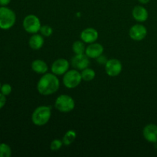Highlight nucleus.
Returning a JSON list of instances; mask_svg holds the SVG:
<instances>
[{
    "mask_svg": "<svg viewBox=\"0 0 157 157\" xmlns=\"http://www.w3.org/2000/svg\"><path fill=\"white\" fill-rule=\"evenodd\" d=\"M63 145H64V144H63L62 140L58 139H55L54 140H52V143H51L50 149L54 152L58 151V150H59L62 147Z\"/></svg>",
    "mask_w": 157,
    "mask_h": 157,
    "instance_id": "obj_21",
    "label": "nucleus"
},
{
    "mask_svg": "<svg viewBox=\"0 0 157 157\" xmlns=\"http://www.w3.org/2000/svg\"><path fill=\"white\" fill-rule=\"evenodd\" d=\"M52 117V109L48 106L38 107L32 114V121L35 125L41 127L50 121Z\"/></svg>",
    "mask_w": 157,
    "mask_h": 157,
    "instance_id": "obj_2",
    "label": "nucleus"
},
{
    "mask_svg": "<svg viewBox=\"0 0 157 157\" xmlns=\"http://www.w3.org/2000/svg\"><path fill=\"white\" fill-rule=\"evenodd\" d=\"M60 87V81L53 73H45L42 75L37 84V90L40 94L48 96L58 91Z\"/></svg>",
    "mask_w": 157,
    "mask_h": 157,
    "instance_id": "obj_1",
    "label": "nucleus"
},
{
    "mask_svg": "<svg viewBox=\"0 0 157 157\" xmlns=\"http://www.w3.org/2000/svg\"><path fill=\"white\" fill-rule=\"evenodd\" d=\"M0 7H1V6H0Z\"/></svg>",
    "mask_w": 157,
    "mask_h": 157,
    "instance_id": "obj_29",
    "label": "nucleus"
},
{
    "mask_svg": "<svg viewBox=\"0 0 157 157\" xmlns=\"http://www.w3.org/2000/svg\"><path fill=\"white\" fill-rule=\"evenodd\" d=\"M96 60H97V62H98L99 64H101V65H104V64L105 65L106 63H107V61H108L107 57L104 56V55H100L98 58H96Z\"/></svg>",
    "mask_w": 157,
    "mask_h": 157,
    "instance_id": "obj_24",
    "label": "nucleus"
},
{
    "mask_svg": "<svg viewBox=\"0 0 157 157\" xmlns=\"http://www.w3.org/2000/svg\"><path fill=\"white\" fill-rule=\"evenodd\" d=\"M105 71L110 77L118 76L121 73L123 69L122 63L116 58H112L107 61L105 65Z\"/></svg>",
    "mask_w": 157,
    "mask_h": 157,
    "instance_id": "obj_7",
    "label": "nucleus"
},
{
    "mask_svg": "<svg viewBox=\"0 0 157 157\" xmlns=\"http://www.w3.org/2000/svg\"><path fill=\"white\" fill-rule=\"evenodd\" d=\"M29 47L33 50H39L44 45V38L41 35L33 34L29 38Z\"/></svg>",
    "mask_w": 157,
    "mask_h": 157,
    "instance_id": "obj_15",
    "label": "nucleus"
},
{
    "mask_svg": "<svg viewBox=\"0 0 157 157\" xmlns=\"http://www.w3.org/2000/svg\"><path fill=\"white\" fill-rule=\"evenodd\" d=\"M1 86H2V84H1V82H0V89H1Z\"/></svg>",
    "mask_w": 157,
    "mask_h": 157,
    "instance_id": "obj_28",
    "label": "nucleus"
},
{
    "mask_svg": "<svg viewBox=\"0 0 157 157\" xmlns=\"http://www.w3.org/2000/svg\"><path fill=\"white\" fill-rule=\"evenodd\" d=\"M150 0H138V2H139L140 3H141V4H147V3L150 2Z\"/></svg>",
    "mask_w": 157,
    "mask_h": 157,
    "instance_id": "obj_27",
    "label": "nucleus"
},
{
    "mask_svg": "<svg viewBox=\"0 0 157 157\" xmlns=\"http://www.w3.org/2000/svg\"><path fill=\"white\" fill-rule=\"evenodd\" d=\"M55 107L60 112L68 113L75 109V102L69 95L61 94L57 98L55 102Z\"/></svg>",
    "mask_w": 157,
    "mask_h": 157,
    "instance_id": "obj_4",
    "label": "nucleus"
},
{
    "mask_svg": "<svg viewBox=\"0 0 157 157\" xmlns=\"http://www.w3.org/2000/svg\"><path fill=\"white\" fill-rule=\"evenodd\" d=\"M82 81L81 74L76 69L67 71L63 77V84L67 88H75Z\"/></svg>",
    "mask_w": 157,
    "mask_h": 157,
    "instance_id": "obj_5",
    "label": "nucleus"
},
{
    "mask_svg": "<svg viewBox=\"0 0 157 157\" xmlns=\"http://www.w3.org/2000/svg\"><path fill=\"white\" fill-rule=\"evenodd\" d=\"M98 32L94 28H87L84 29L81 33V39L84 43L90 44V43L96 42L98 38Z\"/></svg>",
    "mask_w": 157,
    "mask_h": 157,
    "instance_id": "obj_13",
    "label": "nucleus"
},
{
    "mask_svg": "<svg viewBox=\"0 0 157 157\" xmlns=\"http://www.w3.org/2000/svg\"><path fill=\"white\" fill-rule=\"evenodd\" d=\"M32 69L34 72L39 75H44L48 71V67L45 61L41 59H36L32 61Z\"/></svg>",
    "mask_w": 157,
    "mask_h": 157,
    "instance_id": "obj_16",
    "label": "nucleus"
},
{
    "mask_svg": "<svg viewBox=\"0 0 157 157\" xmlns=\"http://www.w3.org/2000/svg\"><path fill=\"white\" fill-rule=\"evenodd\" d=\"M81 74V77H82V80L85 81H92V80L94 79L95 76H96V73H95L94 70L89 68V67H87V68L82 70Z\"/></svg>",
    "mask_w": 157,
    "mask_h": 157,
    "instance_id": "obj_19",
    "label": "nucleus"
},
{
    "mask_svg": "<svg viewBox=\"0 0 157 157\" xmlns=\"http://www.w3.org/2000/svg\"><path fill=\"white\" fill-rule=\"evenodd\" d=\"M147 29L144 25L136 24L132 26L129 31V35L133 41H140L147 37Z\"/></svg>",
    "mask_w": 157,
    "mask_h": 157,
    "instance_id": "obj_8",
    "label": "nucleus"
},
{
    "mask_svg": "<svg viewBox=\"0 0 157 157\" xmlns=\"http://www.w3.org/2000/svg\"><path fill=\"white\" fill-rule=\"evenodd\" d=\"M104 46L100 43H90L87 47H86L85 54L89 58L96 59L100 55L104 53Z\"/></svg>",
    "mask_w": 157,
    "mask_h": 157,
    "instance_id": "obj_12",
    "label": "nucleus"
},
{
    "mask_svg": "<svg viewBox=\"0 0 157 157\" xmlns=\"http://www.w3.org/2000/svg\"><path fill=\"white\" fill-rule=\"evenodd\" d=\"M77 137V133L75 130H67L65 133V134L64 135L62 139L63 144L64 146H70L74 141L75 140Z\"/></svg>",
    "mask_w": 157,
    "mask_h": 157,
    "instance_id": "obj_17",
    "label": "nucleus"
},
{
    "mask_svg": "<svg viewBox=\"0 0 157 157\" xmlns=\"http://www.w3.org/2000/svg\"><path fill=\"white\" fill-rule=\"evenodd\" d=\"M16 21V15L12 9L7 6L0 7V29L9 30L12 29Z\"/></svg>",
    "mask_w": 157,
    "mask_h": 157,
    "instance_id": "obj_3",
    "label": "nucleus"
},
{
    "mask_svg": "<svg viewBox=\"0 0 157 157\" xmlns=\"http://www.w3.org/2000/svg\"><path fill=\"white\" fill-rule=\"evenodd\" d=\"M12 0H0V6H7Z\"/></svg>",
    "mask_w": 157,
    "mask_h": 157,
    "instance_id": "obj_26",
    "label": "nucleus"
},
{
    "mask_svg": "<svg viewBox=\"0 0 157 157\" xmlns=\"http://www.w3.org/2000/svg\"><path fill=\"white\" fill-rule=\"evenodd\" d=\"M23 29L29 34H35L40 31L41 27L40 19L35 15H28L25 17L22 22Z\"/></svg>",
    "mask_w": 157,
    "mask_h": 157,
    "instance_id": "obj_6",
    "label": "nucleus"
},
{
    "mask_svg": "<svg viewBox=\"0 0 157 157\" xmlns=\"http://www.w3.org/2000/svg\"><path fill=\"white\" fill-rule=\"evenodd\" d=\"M143 136L144 139L149 143L156 144L157 143V125L150 124L145 126L143 130Z\"/></svg>",
    "mask_w": 157,
    "mask_h": 157,
    "instance_id": "obj_11",
    "label": "nucleus"
},
{
    "mask_svg": "<svg viewBox=\"0 0 157 157\" xmlns=\"http://www.w3.org/2000/svg\"><path fill=\"white\" fill-rule=\"evenodd\" d=\"M70 64L68 61L64 58H58L55 60L52 64L51 70L55 75H63L68 71Z\"/></svg>",
    "mask_w": 157,
    "mask_h": 157,
    "instance_id": "obj_10",
    "label": "nucleus"
},
{
    "mask_svg": "<svg viewBox=\"0 0 157 157\" xmlns=\"http://www.w3.org/2000/svg\"><path fill=\"white\" fill-rule=\"evenodd\" d=\"M72 50L75 52V55H81V54H85L86 47L84 41H75L72 44Z\"/></svg>",
    "mask_w": 157,
    "mask_h": 157,
    "instance_id": "obj_18",
    "label": "nucleus"
},
{
    "mask_svg": "<svg viewBox=\"0 0 157 157\" xmlns=\"http://www.w3.org/2000/svg\"><path fill=\"white\" fill-rule=\"evenodd\" d=\"M6 104V96L0 92V110L4 107Z\"/></svg>",
    "mask_w": 157,
    "mask_h": 157,
    "instance_id": "obj_25",
    "label": "nucleus"
},
{
    "mask_svg": "<svg viewBox=\"0 0 157 157\" xmlns=\"http://www.w3.org/2000/svg\"><path fill=\"white\" fill-rule=\"evenodd\" d=\"M12 87L9 84H4L1 86V89H0V92L6 96H9L11 93H12Z\"/></svg>",
    "mask_w": 157,
    "mask_h": 157,
    "instance_id": "obj_23",
    "label": "nucleus"
},
{
    "mask_svg": "<svg viewBox=\"0 0 157 157\" xmlns=\"http://www.w3.org/2000/svg\"><path fill=\"white\" fill-rule=\"evenodd\" d=\"M12 156V149L7 144H0V157H10Z\"/></svg>",
    "mask_w": 157,
    "mask_h": 157,
    "instance_id": "obj_20",
    "label": "nucleus"
},
{
    "mask_svg": "<svg viewBox=\"0 0 157 157\" xmlns=\"http://www.w3.org/2000/svg\"><path fill=\"white\" fill-rule=\"evenodd\" d=\"M72 67L78 71H82L87 68L90 65V60L86 54L75 55L71 60Z\"/></svg>",
    "mask_w": 157,
    "mask_h": 157,
    "instance_id": "obj_9",
    "label": "nucleus"
},
{
    "mask_svg": "<svg viewBox=\"0 0 157 157\" xmlns=\"http://www.w3.org/2000/svg\"><path fill=\"white\" fill-rule=\"evenodd\" d=\"M39 32H41V35L42 36L49 37L53 33V29L49 25H42L41 27V29H40Z\"/></svg>",
    "mask_w": 157,
    "mask_h": 157,
    "instance_id": "obj_22",
    "label": "nucleus"
},
{
    "mask_svg": "<svg viewBox=\"0 0 157 157\" xmlns=\"http://www.w3.org/2000/svg\"><path fill=\"white\" fill-rule=\"evenodd\" d=\"M133 18L138 22H144L148 19L149 13L147 9L142 6H136L132 10Z\"/></svg>",
    "mask_w": 157,
    "mask_h": 157,
    "instance_id": "obj_14",
    "label": "nucleus"
}]
</instances>
